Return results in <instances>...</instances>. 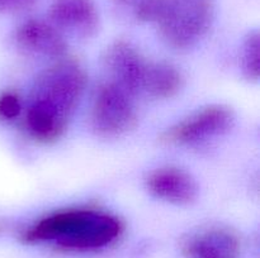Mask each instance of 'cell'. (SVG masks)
Listing matches in <instances>:
<instances>
[{
    "mask_svg": "<svg viewBox=\"0 0 260 258\" xmlns=\"http://www.w3.org/2000/svg\"><path fill=\"white\" fill-rule=\"evenodd\" d=\"M14 39L23 52L45 58H61L68 50L60 30L42 20L25 22L17 29Z\"/></svg>",
    "mask_w": 260,
    "mask_h": 258,
    "instance_id": "7",
    "label": "cell"
},
{
    "mask_svg": "<svg viewBox=\"0 0 260 258\" xmlns=\"http://www.w3.org/2000/svg\"><path fill=\"white\" fill-rule=\"evenodd\" d=\"M86 86V75L74 61H58L36 80L25 111V126L36 141L50 143L62 136Z\"/></svg>",
    "mask_w": 260,
    "mask_h": 258,
    "instance_id": "1",
    "label": "cell"
},
{
    "mask_svg": "<svg viewBox=\"0 0 260 258\" xmlns=\"http://www.w3.org/2000/svg\"><path fill=\"white\" fill-rule=\"evenodd\" d=\"M106 63L113 75L114 82L132 95L141 91L147 62L131 43L118 40L109 46L106 53Z\"/></svg>",
    "mask_w": 260,
    "mask_h": 258,
    "instance_id": "6",
    "label": "cell"
},
{
    "mask_svg": "<svg viewBox=\"0 0 260 258\" xmlns=\"http://www.w3.org/2000/svg\"><path fill=\"white\" fill-rule=\"evenodd\" d=\"M183 252L188 258H239L240 242L231 230L210 228L189 235Z\"/></svg>",
    "mask_w": 260,
    "mask_h": 258,
    "instance_id": "9",
    "label": "cell"
},
{
    "mask_svg": "<svg viewBox=\"0 0 260 258\" xmlns=\"http://www.w3.org/2000/svg\"><path fill=\"white\" fill-rule=\"evenodd\" d=\"M146 186L155 197L175 205L190 204L198 195L196 180L177 167H162L152 171L147 177Z\"/></svg>",
    "mask_w": 260,
    "mask_h": 258,
    "instance_id": "8",
    "label": "cell"
},
{
    "mask_svg": "<svg viewBox=\"0 0 260 258\" xmlns=\"http://www.w3.org/2000/svg\"><path fill=\"white\" fill-rule=\"evenodd\" d=\"M56 28L88 37L98 28V14L90 0H56L51 8Z\"/></svg>",
    "mask_w": 260,
    "mask_h": 258,
    "instance_id": "10",
    "label": "cell"
},
{
    "mask_svg": "<svg viewBox=\"0 0 260 258\" xmlns=\"http://www.w3.org/2000/svg\"><path fill=\"white\" fill-rule=\"evenodd\" d=\"M123 224L107 211L96 209H68L52 212L24 230L27 243H55L75 250L99 249L121 235Z\"/></svg>",
    "mask_w": 260,
    "mask_h": 258,
    "instance_id": "2",
    "label": "cell"
},
{
    "mask_svg": "<svg viewBox=\"0 0 260 258\" xmlns=\"http://www.w3.org/2000/svg\"><path fill=\"white\" fill-rule=\"evenodd\" d=\"M234 119L233 110L228 106H207L168 128L161 134V141L174 146L198 143L229 132Z\"/></svg>",
    "mask_w": 260,
    "mask_h": 258,
    "instance_id": "5",
    "label": "cell"
},
{
    "mask_svg": "<svg viewBox=\"0 0 260 258\" xmlns=\"http://www.w3.org/2000/svg\"><path fill=\"white\" fill-rule=\"evenodd\" d=\"M183 86V76L175 66L168 62L147 63L141 91L156 99L174 96Z\"/></svg>",
    "mask_w": 260,
    "mask_h": 258,
    "instance_id": "11",
    "label": "cell"
},
{
    "mask_svg": "<svg viewBox=\"0 0 260 258\" xmlns=\"http://www.w3.org/2000/svg\"><path fill=\"white\" fill-rule=\"evenodd\" d=\"M243 50V71L249 80H258L260 75V39L256 32L246 38Z\"/></svg>",
    "mask_w": 260,
    "mask_h": 258,
    "instance_id": "12",
    "label": "cell"
},
{
    "mask_svg": "<svg viewBox=\"0 0 260 258\" xmlns=\"http://www.w3.org/2000/svg\"><path fill=\"white\" fill-rule=\"evenodd\" d=\"M132 94L114 81L102 85L91 109V126L102 137H118L131 131L137 121Z\"/></svg>",
    "mask_w": 260,
    "mask_h": 258,
    "instance_id": "4",
    "label": "cell"
},
{
    "mask_svg": "<svg viewBox=\"0 0 260 258\" xmlns=\"http://www.w3.org/2000/svg\"><path fill=\"white\" fill-rule=\"evenodd\" d=\"M132 10L139 19L156 23L162 38L174 48L194 46L212 20L208 0H135Z\"/></svg>",
    "mask_w": 260,
    "mask_h": 258,
    "instance_id": "3",
    "label": "cell"
},
{
    "mask_svg": "<svg viewBox=\"0 0 260 258\" xmlns=\"http://www.w3.org/2000/svg\"><path fill=\"white\" fill-rule=\"evenodd\" d=\"M4 228H5V224H4V223L0 222V233H2L3 230H4Z\"/></svg>",
    "mask_w": 260,
    "mask_h": 258,
    "instance_id": "14",
    "label": "cell"
},
{
    "mask_svg": "<svg viewBox=\"0 0 260 258\" xmlns=\"http://www.w3.org/2000/svg\"><path fill=\"white\" fill-rule=\"evenodd\" d=\"M22 100L15 93H4L0 95V119L14 120L22 113Z\"/></svg>",
    "mask_w": 260,
    "mask_h": 258,
    "instance_id": "13",
    "label": "cell"
}]
</instances>
